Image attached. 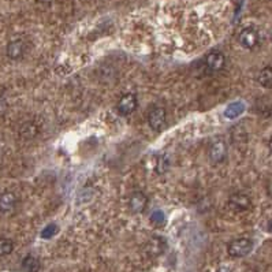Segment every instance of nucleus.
Instances as JSON below:
<instances>
[{"mask_svg":"<svg viewBox=\"0 0 272 272\" xmlns=\"http://www.w3.org/2000/svg\"><path fill=\"white\" fill-rule=\"evenodd\" d=\"M253 249V241L249 238H238V240L231 241L228 244V255L231 257H245L248 256L249 253L252 252Z\"/></svg>","mask_w":272,"mask_h":272,"instance_id":"f257e3e1","label":"nucleus"},{"mask_svg":"<svg viewBox=\"0 0 272 272\" xmlns=\"http://www.w3.org/2000/svg\"><path fill=\"white\" fill-rule=\"evenodd\" d=\"M167 121V114L166 110L163 107H153L150 108L148 112V123L153 130L159 131L162 130Z\"/></svg>","mask_w":272,"mask_h":272,"instance_id":"f03ea898","label":"nucleus"},{"mask_svg":"<svg viewBox=\"0 0 272 272\" xmlns=\"http://www.w3.org/2000/svg\"><path fill=\"white\" fill-rule=\"evenodd\" d=\"M18 205V199L12 191H4L0 195V215H11Z\"/></svg>","mask_w":272,"mask_h":272,"instance_id":"7ed1b4c3","label":"nucleus"},{"mask_svg":"<svg viewBox=\"0 0 272 272\" xmlns=\"http://www.w3.org/2000/svg\"><path fill=\"white\" fill-rule=\"evenodd\" d=\"M259 40H260V37H259V32H257L256 29H253V28L244 29V30L240 33V36H238V41H240V44L246 49L255 48V47L259 44Z\"/></svg>","mask_w":272,"mask_h":272,"instance_id":"20e7f679","label":"nucleus"},{"mask_svg":"<svg viewBox=\"0 0 272 272\" xmlns=\"http://www.w3.org/2000/svg\"><path fill=\"white\" fill-rule=\"evenodd\" d=\"M138 106V100L137 96L133 93H127L125 94L123 98H121V100L118 102V112L121 115H127L133 114L135 110H137Z\"/></svg>","mask_w":272,"mask_h":272,"instance_id":"39448f33","label":"nucleus"},{"mask_svg":"<svg viewBox=\"0 0 272 272\" xmlns=\"http://www.w3.org/2000/svg\"><path fill=\"white\" fill-rule=\"evenodd\" d=\"M250 205H252V201L244 193H234L228 200V207L236 212L248 211Z\"/></svg>","mask_w":272,"mask_h":272,"instance_id":"423d86ee","label":"nucleus"},{"mask_svg":"<svg viewBox=\"0 0 272 272\" xmlns=\"http://www.w3.org/2000/svg\"><path fill=\"white\" fill-rule=\"evenodd\" d=\"M227 158V145L223 140H218L209 148V159L212 163H223Z\"/></svg>","mask_w":272,"mask_h":272,"instance_id":"0eeeda50","label":"nucleus"},{"mask_svg":"<svg viewBox=\"0 0 272 272\" xmlns=\"http://www.w3.org/2000/svg\"><path fill=\"white\" fill-rule=\"evenodd\" d=\"M226 65V56L220 51H212L205 56V66L211 71H220Z\"/></svg>","mask_w":272,"mask_h":272,"instance_id":"6e6552de","label":"nucleus"},{"mask_svg":"<svg viewBox=\"0 0 272 272\" xmlns=\"http://www.w3.org/2000/svg\"><path fill=\"white\" fill-rule=\"evenodd\" d=\"M146 205H148V197H146L145 193L142 191H135L130 196V200H129V207L134 213H141V212L145 211Z\"/></svg>","mask_w":272,"mask_h":272,"instance_id":"1a4fd4ad","label":"nucleus"},{"mask_svg":"<svg viewBox=\"0 0 272 272\" xmlns=\"http://www.w3.org/2000/svg\"><path fill=\"white\" fill-rule=\"evenodd\" d=\"M25 53V43L24 40H12L7 45V56L12 61H16L24 56Z\"/></svg>","mask_w":272,"mask_h":272,"instance_id":"9d476101","label":"nucleus"},{"mask_svg":"<svg viewBox=\"0 0 272 272\" xmlns=\"http://www.w3.org/2000/svg\"><path fill=\"white\" fill-rule=\"evenodd\" d=\"M257 81L265 89H272V66L261 70L259 73V77H257Z\"/></svg>","mask_w":272,"mask_h":272,"instance_id":"9b49d317","label":"nucleus"},{"mask_svg":"<svg viewBox=\"0 0 272 272\" xmlns=\"http://www.w3.org/2000/svg\"><path fill=\"white\" fill-rule=\"evenodd\" d=\"M37 133H38V127H37L36 123L26 122L21 126L20 135L25 140H32V138L36 137Z\"/></svg>","mask_w":272,"mask_h":272,"instance_id":"f8f14e48","label":"nucleus"},{"mask_svg":"<svg viewBox=\"0 0 272 272\" xmlns=\"http://www.w3.org/2000/svg\"><path fill=\"white\" fill-rule=\"evenodd\" d=\"M22 268L26 272H38L40 269V261L34 256H26L22 261Z\"/></svg>","mask_w":272,"mask_h":272,"instance_id":"ddd939ff","label":"nucleus"},{"mask_svg":"<svg viewBox=\"0 0 272 272\" xmlns=\"http://www.w3.org/2000/svg\"><path fill=\"white\" fill-rule=\"evenodd\" d=\"M242 111H244V104H241V103H234V104H230V106L227 107V110H226L224 115H226L227 118H236V116H238Z\"/></svg>","mask_w":272,"mask_h":272,"instance_id":"4468645a","label":"nucleus"},{"mask_svg":"<svg viewBox=\"0 0 272 272\" xmlns=\"http://www.w3.org/2000/svg\"><path fill=\"white\" fill-rule=\"evenodd\" d=\"M12 249H14V244H12L11 240L0 238V257L10 255L12 252Z\"/></svg>","mask_w":272,"mask_h":272,"instance_id":"2eb2a0df","label":"nucleus"},{"mask_svg":"<svg viewBox=\"0 0 272 272\" xmlns=\"http://www.w3.org/2000/svg\"><path fill=\"white\" fill-rule=\"evenodd\" d=\"M57 231V227L55 226V224H49V226H47V227L43 230V232H41V237L43 238H45V240H48V238H51V237H53L55 234H56Z\"/></svg>","mask_w":272,"mask_h":272,"instance_id":"dca6fc26","label":"nucleus"},{"mask_svg":"<svg viewBox=\"0 0 272 272\" xmlns=\"http://www.w3.org/2000/svg\"><path fill=\"white\" fill-rule=\"evenodd\" d=\"M150 220L153 222V223H163L164 222V215H163L162 211H156L152 213V218Z\"/></svg>","mask_w":272,"mask_h":272,"instance_id":"f3484780","label":"nucleus"},{"mask_svg":"<svg viewBox=\"0 0 272 272\" xmlns=\"http://www.w3.org/2000/svg\"><path fill=\"white\" fill-rule=\"evenodd\" d=\"M216 272H230V269L226 268V267H222V268H219Z\"/></svg>","mask_w":272,"mask_h":272,"instance_id":"a211bd4d","label":"nucleus"},{"mask_svg":"<svg viewBox=\"0 0 272 272\" xmlns=\"http://www.w3.org/2000/svg\"><path fill=\"white\" fill-rule=\"evenodd\" d=\"M268 145H269V149L272 150V137H271V140H269V144H268Z\"/></svg>","mask_w":272,"mask_h":272,"instance_id":"6ab92c4d","label":"nucleus"}]
</instances>
